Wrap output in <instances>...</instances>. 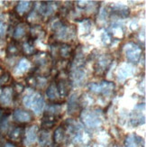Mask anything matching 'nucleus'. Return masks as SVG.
<instances>
[{"label": "nucleus", "mask_w": 146, "mask_h": 147, "mask_svg": "<svg viewBox=\"0 0 146 147\" xmlns=\"http://www.w3.org/2000/svg\"><path fill=\"white\" fill-rule=\"evenodd\" d=\"M52 30L57 41L73 39L77 33V29L72 24H69L62 20H58L53 23Z\"/></svg>", "instance_id": "obj_1"}, {"label": "nucleus", "mask_w": 146, "mask_h": 147, "mask_svg": "<svg viewBox=\"0 0 146 147\" xmlns=\"http://www.w3.org/2000/svg\"><path fill=\"white\" fill-rule=\"evenodd\" d=\"M80 118L83 124L88 128L95 129L102 125V116L98 109L87 108L80 112Z\"/></svg>", "instance_id": "obj_2"}, {"label": "nucleus", "mask_w": 146, "mask_h": 147, "mask_svg": "<svg viewBox=\"0 0 146 147\" xmlns=\"http://www.w3.org/2000/svg\"><path fill=\"white\" fill-rule=\"evenodd\" d=\"M24 105L31 108L34 114L40 115L44 107V99L39 92H30L24 96L23 99Z\"/></svg>", "instance_id": "obj_3"}, {"label": "nucleus", "mask_w": 146, "mask_h": 147, "mask_svg": "<svg viewBox=\"0 0 146 147\" xmlns=\"http://www.w3.org/2000/svg\"><path fill=\"white\" fill-rule=\"evenodd\" d=\"M52 53L56 58L60 60H69L71 56L74 55V50L72 49L71 45L66 42L55 41L52 46Z\"/></svg>", "instance_id": "obj_4"}, {"label": "nucleus", "mask_w": 146, "mask_h": 147, "mask_svg": "<svg viewBox=\"0 0 146 147\" xmlns=\"http://www.w3.org/2000/svg\"><path fill=\"white\" fill-rule=\"evenodd\" d=\"M124 52L126 59L129 62L137 63L142 57V48L134 42H129L124 45Z\"/></svg>", "instance_id": "obj_5"}, {"label": "nucleus", "mask_w": 146, "mask_h": 147, "mask_svg": "<svg viewBox=\"0 0 146 147\" xmlns=\"http://www.w3.org/2000/svg\"><path fill=\"white\" fill-rule=\"evenodd\" d=\"M88 88L94 93L101 94L103 96H108L113 92L114 88H115V84L113 82L104 80L101 81L100 83H95V82L89 83L88 84Z\"/></svg>", "instance_id": "obj_6"}, {"label": "nucleus", "mask_w": 146, "mask_h": 147, "mask_svg": "<svg viewBox=\"0 0 146 147\" xmlns=\"http://www.w3.org/2000/svg\"><path fill=\"white\" fill-rule=\"evenodd\" d=\"M38 137V126L30 125L24 130V145L26 147H31L35 144Z\"/></svg>", "instance_id": "obj_7"}, {"label": "nucleus", "mask_w": 146, "mask_h": 147, "mask_svg": "<svg viewBox=\"0 0 146 147\" xmlns=\"http://www.w3.org/2000/svg\"><path fill=\"white\" fill-rule=\"evenodd\" d=\"M112 61H113V59L110 55H108V54L101 55L98 58V61L96 62V64H95V71H96V73L98 75L105 74L106 71L109 68Z\"/></svg>", "instance_id": "obj_8"}, {"label": "nucleus", "mask_w": 146, "mask_h": 147, "mask_svg": "<svg viewBox=\"0 0 146 147\" xmlns=\"http://www.w3.org/2000/svg\"><path fill=\"white\" fill-rule=\"evenodd\" d=\"M144 107V105L140 104L139 106H137L135 107V109L134 110L132 114V117H131V123L134 126H137V125H140L144 123V113L143 110L142 111V108Z\"/></svg>", "instance_id": "obj_9"}, {"label": "nucleus", "mask_w": 146, "mask_h": 147, "mask_svg": "<svg viewBox=\"0 0 146 147\" xmlns=\"http://www.w3.org/2000/svg\"><path fill=\"white\" fill-rule=\"evenodd\" d=\"M57 90H58L60 98H65L69 95L71 89V82L66 79H60L55 82Z\"/></svg>", "instance_id": "obj_10"}, {"label": "nucleus", "mask_w": 146, "mask_h": 147, "mask_svg": "<svg viewBox=\"0 0 146 147\" xmlns=\"http://www.w3.org/2000/svg\"><path fill=\"white\" fill-rule=\"evenodd\" d=\"M56 8V5L54 2H42L40 4V7L38 9L40 16L48 17L53 15Z\"/></svg>", "instance_id": "obj_11"}, {"label": "nucleus", "mask_w": 146, "mask_h": 147, "mask_svg": "<svg viewBox=\"0 0 146 147\" xmlns=\"http://www.w3.org/2000/svg\"><path fill=\"white\" fill-rule=\"evenodd\" d=\"M13 117H14V119L15 121L23 124L29 123L33 120V116H32V114L30 112L24 109H20V108L15 110L14 114H13Z\"/></svg>", "instance_id": "obj_12"}, {"label": "nucleus", "mask_w": 146, "mask_h": 147, "mask_svg": "<svg viewBox=\"0 0 146 147\" xmlns=\"http://www.w3.org/2000/svg\"><path fill=\"white\" fill-rule=\"evenodd\" d=\"M80 103L79 101V98L77 95L74 94L72 95L69 99L68 103V111L71 116H77V113H79L80 115Z\"/></svg>", "instance_id": "obj_13"}, {"label": "nucleus", "mask_w": 146, "mask_h": 147, "mask_svg": "<svg viewBox=\"0 0 146 147\" xmlns=\"http://www.w3.org/2000/svg\"><path fill=\"white\" fill-rule=\"evenodd\" d=\"M13 88L12 87L5 86L3 87L2 91L0 93V104L4 106H8L13 100Z\"/></svg>", "instance_id": "obj_14"}, {"label": "nucleus", "mask_w": 146, "mask_h": 147, "mask_svg": "<svg viewBox=\"0 0 146 147\" xmlns=\"http://www.w3.org/2000/svg\"><path fill=\"white\" fill-rule=\"evenodd\" d=\"M124 145L125 147H144V143L140 136L132 134V135L126 136L124 140Z\"/></svg>", "instance_id": "obj_15"}, {"label": "nucleus", "mask_w": 146, "mask_h": 147, "mask_svg": "<svg viewBox=\"0 0 146 147\" xmlns=\"http://www.w3.org/2000/svg\"><path fill=\"white\" fill-rule=\"evenodd\" d=\"M67 129L64 125H60L53 133V141L56 144H61L66 139Z\"/></svg>", "instance_id": "obj_16"}, {"label": "nucleus", "mask_w": 146, "mask_h": 147, "mask_svg": "<svg viewBox=\"0 0 146 147\" xmlns=\"http://www.w3.org/2000/svg\"><path fill=\"white\" fill-rule=\"evenodd\" d=\"M21 48H22V52L25 55H28V56L35 55L38 52H39V51L35 49V47H34V40L32 39L31 37L28 38V40L23 44V46Z\"/></svg>", "instance_id": "obj_17"}, {"label": "nucleus", "mask_w": 146, "mask_h": 147, "mask_svg": "<svg viewBox=\"0 0 146 147\" xmlns=\"http://www.w3.org/2000/svg\"><path fill=\"white\" fill-rule=\"evenodd\" d=\"M46 95H47L48 98L50 100H52V102L58 101V99L60 98V96H59L58 90H57L55 82L50 83V85L48 86V88L46 89Z\"/></svg>", "instance_id": "obj_18"}, {"label": "nucleus", "mask_w": 146, "mask_h": 147, "mask_svg": "<svg viewBox=\"0 0 146 147\" xmlns=\"http://www.w3.org/2000/svg\"><path fill=\"white\" fill-rule=\"evenodd\" d=\"M32 6H33V2L31 1H20L18 2L16 7H15V13L19 15H24L25 13H28Z\"/></svg>", "instance_id": "obj_19"}, {"label": "nucleus", "mask_w": 146, "mask_h": 147, "mask_svg": "<svg viewBox=\"0 0 146 147\" xmlns=\"http://www.w3.org/2000/svg\"><path fill=\"white\" fill-rule=\"evenodd\" d=\"M22 51V48L19 46V44L16 41H12L10 43H8L7 47H6V54L9 57L17 56Z\"/></svg>", "instance_id": "obj_20"}, {"label": "nucleus", "mask_w": 146, "mask_h": 147, "mask_svg": "<svg viewBox=\"0 0 146 147\" xmlns=\"http://www.w3.org/2000/svg\"><path fill=\"white\" fill-rule=\"evenodd\" d=\"M30 69V62L26 59H22L15 69V73L18 76L24 74Z\"/></svg>", "instance_id": "obj_21"}, {"label": "nucleus", "mask_w": 146, "mask_h": 147, "mask_svg": "<svg viewBox=\"0 0 146 147\" xmlns=\"http://www.w3.org/2000/svg\"><path fill=\"white\" fill-rule=\"evenodd\" d=\"M133 73H134L133 67L126 64V65H123L121 68H119L117 76L119 80H124L127 78V77H130L131 75H133Z\"/></svg>", "instance_id": "obj_22"}, {"label": "nucleus", "mask_w": 146, "mask_h": 147, "mask_svg": "<svg viewBox=\"0 0 146 147\" xmlns=\"http://www.w3.org/2000/svg\"><path fill=\"white\" fill-rule=\"evenodd\" d=\"M24 135V128L21 126H16L14 127L9 133V138L13 141H18L23 138Z\"/></svg>", "instance_id": "obj_23"}, {"label": "nucleus", "mask_w": 146, "mask_h": 147, "mask_svg": "<svg viewBox=\"0 0 146 147\" xmlns=\"http://www.w3.org/2000/svg\"><path fill=\"white\" fill-rule=\"evenodd\" d=\"M27 32V26L25 24H18L16 25V27L14 31V34H13V37H14L15 40L21 39L22 37H24L26 34Z\"/></svg>", "instance_id": "obj_24"}, {"label": "nucleus", "mask_w": 146, "mask_h": 147, "mask_svg": "<svg viewBox=\"0 0 146 147\" xmlns=\"http://www.w3.org/2000/svg\"><path fill=\"white\" fill-rule=\"evenodd\" d=\"M40 145L43 146V147H47L50 144V135L47 133V130L42 132V134H40Z\"/></svg>", "instance_id": "obj_25"}, {"label": "nucleus", "mask_w": 146, "mask_h": 147, "mask_svg": "<svg viewBox=\"0 0 146 147\" xmlns=\"http://www.w3.org/2000/svg\"><path fill=\"white\" fill-rule=\"evenodd\" d=\"M10 80V73L8 72H5L0 76V86L5 85L6 82H8Z\"/></svg>", "instance_id": "obj_26"}, {"label": "nucleus", "mask_w": 146, "mask_h": 147, "mask_svg": "<svg viewBox=\"0 0 146 147\" xmlns=\"http://www.w3.org/2000/svg\"><path fill=\"white\" fill-rule=\"evenodd\" d=\"M111 36H110V34L107 33V32H104L103 33V34H102V41L104 42V43L105 44H110L111 43Z\"/></svg>", "instance_id": "obj_27"}, {"label": "nucleus", "mask_w": 146, "mask_h": 147, "mask_svg": "<svg viewBox=\"0 0 146 147\" xmlns=\"http://www.w3.org/2000/svg\"><path fill=\"white\" fill-rule=\"evenodd\" d=\"M4 147H15L14 144H11V143H7V144H5V146Z\"/></svg>", "instance_id": "obj_28"}]
</instances>
